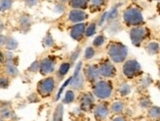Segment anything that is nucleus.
Listing matches in <instances>:
<instances>
[{
    "mask_svg": "<svg viewBox=\"0 0 160 121\" xmlns=\"http://www.w3.org/2000/svg\"><path fill=\"white\" fill-rule=\"evenodd\" d=\"M106 51L109 59L113 63H124L128 56V47L120 41L111 40L106 46Z\"/></svg>",
    "mask_w": 160,
    "mask_h": 121,
    "instance_id": "f257e3e1",
    "label": "nucleus"
},
{
    "mask_svg": "<svg viewBox=\"0 0 160 121\" xmlns=\"http://www.w3.org/2000/svg\"><path fill=\"white\" fill-rule=\"evenodd\" d=\"M114 87L110 80L100 79L92 84V94L99 101H107L113 95Z\"/></svg>",
    "mask_w": 160,
    "mask_h": 121,
    "instance_id": "f03ea898",
    "label": "nucleus"
},
{
    "mask_svg": "<svg viewBox=\"0 0 160 121\" xmlns=\"http://www.w3.org/2000/svg\"><path fill=\"white\" fill-rule=\"evenodd\" d=\"M124 24L128 27H136L143 25L144 20L142 11L137 7H129L123 13Z\"/></svg>",
    "mask_w": 160,
    "mask_h": 121,
    "instance_id": "7ed1b4c3",
    "label": "nucleus"
},
{
    "mask_svg": "<svg viewBox=\"0 0 160 121\" xmlns=\"http://www.w3.org/2000/svg\"><path fill=\"white\" fill-rule=\"evenodd\" d=\"M123 75L129 80L135 79L142 74V70L140 62L136 59H129L123 63L122 66Z\"/></svg>",
    "mask_w": 160,
    "mask_h": 121,
    "instance_id": "20e7f679",
    "label": "nucleus"
},
{
    "mask_svg": "<svg viewBox=\"0 0 160 121\" xmlns=\"http://www.w3.org/2000/svg\"><path fill=\"white\" fill-rule=\"evenodd\" d=\"M150 31L142 25L132 27L130 30V39L135 46L140 47L142 42L149 37Z\"/></svg>",
    "mask_w": 160,
    "mask_h": 121,
    "instance_id": "39448f33",
    "label": "nucleus"
},
{
    "mask_svg": "<svg viewBox=\"0 0 160 121\" xmlns=\"http://www.w3.org/2000/svg\"><path fill=\"white\" fill-rule=\"evenodd\" d=\"M99 74L104 79H111L117 75V68L109 58L101 59L98 63Z\"/></svg>",
    "mask_w": 160,
    "mask_h": 121,
    "instance_id": "423d86ee",
    "label": "nucleus"
},
{
    "mask_svg": "<svg viewBox=\"0 0 160 121\" xmlns=\"http://www.w3.org/2000/svg\"><path fill=\"white\" fill-rule=\"evenodd\" d=\"M92 113L95 121H107L111 113L110 105L106 101H100V103L94 105Z\"/></svg>",
    "mask_w": 160,
    "mask_h": 121,
    "instance_id": "0eeeda50",
    "label": "nucleus"
},
{
    "mask_svg": "<svg viewBox=\"0 0 160 121\" xmlns=\"http://www.w3.org/2000/svg\"><path fill=\"white\" fill-rule=\"evenodd\" d=\"M96 97L92 92H82L79 97V106L80 110L82 112H90L93 110Z\"/></svg>",
    "mask_w": 160,
    "mask_h": 121,
    "instance_id": "6e6552de",
    "label": "nucleus"
},
{
    "mask_svg": "<svg viewBox=\"0 0 160 121\" xmlns=\"http://www.w3.org/2000/svg\"><path fill=\"white\" fill-rule=\"evenodd\" d=\"M82 73L86 78V80L92 85L101 79V76L99 74L98 64H92V63L86 64L85 67L82 68Z\"/></svg>",
    "mask_w": 160,
    "mask_h": 121,
    "instance_id": "1a4fd4ad",
    "label": "nucleus"
},
{
    "mask_svg": "<svg viewBox=\"0 0 160 121\" xmlns=\"http://www.w3.org/2000/svg\"><path fill=\"white\" fill-rule=\"evenodd\" d=\"M55 89V80L53 77H47L38 84V92L42 97H49Z\"/></svg>",
    "mask_w": 160,
    "mask_h": 121,
    "instance_id": "9d476101",
    "label": "nucleus"
},
{
    "mask_svg": "<svg viewBox=\"0 0 160 121\" xmlns=\"http://www.w3.org/2000/svg\"><path fill=\"white\" fill-rule=\"evenodd\" d=\"M40 67L39 71L42 75H49L54 72L55 66H56V59L54 56H47L39 62Z\"/></svg>",
    "mask_w": 160,
    "mask_h": 121,
    "instance_id": "9b49d317",
    "label": "nucleus"
},
{
    "mask_svg": "<svg viewBox=\"0 0 160 121\" xmlns=\"http://www.w3.org/2000/svg\"><path fill=\"white\" fill-rule=\"evenodd\" d=\"M87 26H88V24L86 22L74 24L71 28V30H70L71 38L76 41H81L83 38H85Z\"/></svg>",
    "mask_w": 160,
    "mask_h": 121,
    "instance_id": "f8f14e48",
    "label": "nucleus"
},
{
    "mask_svg": "<svg viewBox=\"0 0 160 121\" xmlns=\"http://www.w3.org/2000/svg\"><path fill=\"white\" fill-rule=\"evenodd\" d=\"M88 18V14L81 9H72L69 12L68 19L71 23L73 24H78V23H82Z\"/></svg>",
    "mask_w": 160,
    "mask_h": 121,
    "instance_id": "ddd939ff",
    "label": "nucleus"
},
{
    "mask_svg": "<svg viewBox=\"0 0 160 121\" xmlns=\"http://www.w3.org/2000/svg\"><path fill=\"white\" fill-rule=\"evenodd\" d=\"M86 78L83 76L82 71L81 73H79L78 75H73L72 80L70 82V86L72 88V90L74 91H82L85 87L86 84Z\"/></svg>",
    "mask_w": 160,
    "mask_h": 121,
    "instance_id": "4468645a",
    "label": "nucleus"
},
{
    "mask_svg": "<svg viewBox=\"0 0 160 121\" xmlns=\"http://www.w3.org/2000/svg\"><path fill=\"white\" fill-rule=\"evenodd\" d=\"M125 109H126V104L123 101H115L110 104V111L114 115L123 114Z\"/></svg>",
    "mask_w": 160,
    "mask_h": 121,
    "instance_id": "2eb2a0df",
    "label": "nucleus"
},
{
    "mask_svg": "<svg viewBox=\"0 0 160 121\" xmlns=\"http://www.w3.org/2000/svg\"><path fill=\"white\" fill-rule=\"evenodd\" d=\"M147 116L151 121H157L160 119V106L152 105L147 110Z\"/></svg>",
    "mask_w": 160,
    "mask_h": 121,
    "instance_id": "dca6fc26",
    "label": "nucleus"
},
{
    "mask_svg": "<svg viewBox=\"0 0 160 121\" xmlns=\"http://www.w3.org/2000/svg\"><path fill=\"white\" fill-rule=\"evenodd\" d=\"M145 51L149 55H156L160 52V45L157 41H149L144 46Z\"/></svg>",
    "mask_w": 160,
    "mask_h": 121,
    "instance_id": "f3484780",
    "label": "nucleus"
},
{
    "mask_svg": "<svg viewBox=\"0 0 160 121\" xmlns=\"http://www.w3.org/2000/svg\"><path fill=\"white\" fill-rule=\"evenodd\" d=\"M132 92V86L127 83V82H123L118 86V94H119L122 97H128Z\"/></svg>",
    "mask_w": 160,
    "mask_h": 121,
    "instance_id": "a211bd4d",
    "label": "nucleus"
},
{
    "mask_svg": "<svg viewBox=\"0 0 160 121\" xmlns=\"http://www.w3.org/2000/svg\"><path fill=\"white\" fill-rule=\"evenodd\" d=\"M70 6L73 9L85 10L88 6V0H70Z\"/></svg>",
    "mask_w": 160,
    "mask_h": 121,
    "instance_id": "6ab92c4d",
    "label": "nucleus"
},
{
    "mask_svg": "<svg viewBox=\"0 0 160 121\" xmlns=\"http://www.w3.org/2000/svg\"><path fill=\"white\" fill-rule=\"evenodd\" d=\"M63 114H64V105L63 103H59L54 110L52 121H63Z\"/></svg>",
    "mask_w": 160,
    "mask_h": 121,
    "instance_id": "aec40b11",
    "label": "nucleus"
},
{
    "mask_svg": "<svg viewBox=\"0 0 160 121\" xmlns=\"http://www.w3.org/2000/svg\"><path fill=\"white\" fill-rule=\"evenodd\" d=\"M138 106H140V108H142L143 110H148L150 106L153 105V104H152L151 99L148 97H145V96L141 97L140 98H138Z\"/></svg>",
    "mask_w": 160,
    "mask_h": 121,
    "instance_id": "412c9836",
    "label": "nucleus"
},
{
    "mask_svg": "<svg viewBox=\"0 0 160 121\" xmlns=\"http://www.w3.org/2000/svg\"><path fill=\"white\" fill-rule=\"evenodd\" d=\"M71 65H72V63L70 61H68V62H63L60 65L59 69H58V73L57 75L60 77V78H63L64 76H66L69 72V70H70L71 68Z\"/></svg>",
    "mask_w": 160,
    "mask_h": 121,
    "instance_id": "4be33fe9",
    "label": "nucleus"
},
{
    "mask_svg": "<svg viewBox=\"0 0 160 121\" xmlns=\"http://www.w3.org/2000/svg\"><path fill=\"white\" fill-rule=\"evenodd\" d=\"M6 72L11 77H16L19 74L17 66L10 61H8V63H6Z\"/></svg>",
    "mask_w": 160,
    "mask_h": 121,
    "instance_id": "5701e85b",
    "label": "nucleus"
},
{
    "mask_svg": "<svg viewBox=\"0 0 160 121\" xmlns=\"http://www.w3.org/2000/svg\"><path fill=\"white\" fill-rule=\"evenodd\" d=\"M106 42V37L103 34H99L98 35H96L95 39L92 41V46L95 48L101 47Z\"/></svg>",
    "mask_w": 160,
    "mask_h": 121,
    "instance_id": "b1692460",
    "label": "nucleus"
},
{
    "mask_svg": "<svg viewBox=\"0 0 160 121\" xmlns=\"http://www.w3.org/2000/svg\"><path fill=\"white\" fill-rule=\"evenodd\" d=\"M95 55V47L93 46H87L85 51H83V59L86 61H88L90 59H92Z\"/></svg>",
    "mask_w": 160,
    "mask_h": 121,
    "instance_id": "393cba45",
    "label": "nucleus"
},
{
    "mask_svg": "<svg viewBox=\"0 0 160 121\" xmlns=\"http://www.w3.org/2000/svg\"><path fill=\"white\" fill-rule=\"evenodd\" d=\"M152 83H153V80H152V78L148 75H147L143 78H141L140 81H138V85H140V87L142 89L148 88Z\"/></svg>",
    "mask_w": 160,
    "mask_h": 121,
    "instance_id": "a878e982",
    "label": "nucleus"
},
{
    "mask_svg": "<svg viewBox=\"0 0 160 121\" xmlns=\"http://www.w3.org/2000/svg\"><path fill=\"white\" fill-rule=\"evenodd\" d=\"M13 115H14V112L9 108H3L0 109V117H1L3 120L11 119L13 117Z\"/></svg>",
    "mask_w": 160,
    "mask_h": 121,
    "instance_id": "bb28decb",
    "label": "nucleus"
},
{
    "mask_svg": "<svg viewBox=\"0 0 160 121\" xmlns=\"http://www.w3.org/2000/svg\"><path fill=\"white\" fill-rule=\"evenodd\" d=\"M96 33V24L94 22L89 23L86 28V33H85V38H90L94 35Z\"/></svg>",
    "mask_w": 160,
    "mask_h": 121,
    "instance_id": "cd10ccee",
    "label": "nucleus"
},
{
    "mask_svg": "<svg viewBox=\"0 0 160 121\" xmlns=\"http://www.w3.org/2000/svg\"><path fill=\"white\" fill-rule=\"evenodd\" d=\"M76 98L75 96V91L74 90H69L66 92L65 94V97L63 99V103H72Z\"/></svg>",
    "mask_w": 160,
    "mask_h": 121,
    "instance_id": "c85d7f7f",
    "label": "nucleus"
},
{
    "mask_svg": "<svg viewBox=\"0 0 160 121\" xmlns=\"http://www.w3.org/2000/svg\"><path fill=\"white\" fill-rule=\"evenodd\" d=\"M5 47L8 49V50H14V49H16L18 47V41L16 40V39L9 38L8 39H7Z\"/></svg>",
    "mask_w": 160,
    "mask_h": 121,
    "instance_id": "c756f323",
    "label": "nucleus"
},
{
    "mask_svg": "<svg viewBox=\"0 0 160 121\" xmlns=\"http://www.w3.org/2000/svg\"><path fill=\"white\" fill-rule=\"evenodd\" d=\"M53 45H54V40H53L52 35L50 34V33H47L43 39V45L46 47H50V46H53Z\"/></svg>",
    "mask_w": 160,
    "mask_h": 121,
    "instance_id": "7c9ffc66",
    "label": "nucleus"
},
{
    "mask_svg": "<svg viewBox=\"0 0 160 121\" xmlns=\"http://www.w3.org/2000/svg\"><path fill=\"white\" fill-rule=\"evenodd\" d=\"M20 25L22 28H28L31 25V18L28 15L22 16L20 18Z\"/></svg>",
    "mask_w": 160,
    "mask_h": 121,
    "instance_id": "2f4dec72",
    "label": "nucleus"
},
{
    "mask_svg": "<svg viewBox=\"0 0 160 121\" xmlns=\"http://www.w3.org/2000/svg\"><path fill=\"white\" fill-rule=\"evenodd\" d=\"M12 0H1L0 2V10H9L12 7Z\"/></svg>",
    "mask_w": 160,
    "mask_h": 121,
    "instance_id": "473e14b6",
    "label": "nucleus"
},
{
    "mask_svg": "<svg viewBox=\"0 0 160 121\" xmlns=\"http://www.w3.org/2000/svg\"><path fill=\"white\" fill-rule=\"evenodd\" d=\"M105 3V0H90V9L92 8H97L100 9Z\"/></svg>",
    "mask_w": 160,
    "mask_h": 121,
    "instance_id": "72a5a7b5",
    "label": "nucleus"
},
{
    "mask_svg": "<svg viewBox=\"0 0 160 121\" xmlns=\"http://www.w3.org/2000/svg\"><path fill=\"white\" fill-rule=\"evenodd\" d=\"M81 51H82L81 47H80V46H78V47H77V49H75V50L71 53V56H70V62H71L72 64H73L76 60H77V58L79 57V55H80Z\"/></svg>",
    "mask_w": 160,
    "mask_h": 121,
    "instance_id": "f704fd0d",
    "label": "nucleus"
},
{
    "mask_svg": "<svg viewBox=\"0 0 160 121\" xmlns=\"http://www.w3.org/2000/svg\"><path fill=\"white\" fill-rule=\"evenodd\" d=\"M9 79L6 77H0V89H7L9 87Z\"/></svg>",
    "mask_w": 160,
    "mask_h": 121,
    "instance_id": "c9c22d12",
    "label": "nucleus"
},
{
    "mask_svg": "<svg viewBox=\"0 0 160 121\" xmlns=\"http://www.w3.org/2000/svg\"><path fill=\"white\" fill-rule=\"evenodd\" d=\"M39 67H40L39 61H34L29 67V71L30 72H38V71H39Z\"/></svg>",
    "mask_w": 160,
    "mask_h": 121,
    "instance_id": "e433bc0d",
    "label": "nucleus"
},
{
    "mask_svg": "<svg viewBox=\"0 0 160 121\" xmlns=\"http://www.w3.org/2000/svg\"><path fill=\"white\" fill-rule=\"evenodd\" d=\"M111 121H128V119H127V116H125L123 114H118L111 119Z\"/></svg>",
    "mask_w": 160,
    "mask_h": 121,
    "instance_id": "4c0bfd02",
    "label": "nucleus"
},
{
    "mask_svg": "<svg viewBox=\"0 0 160 121\" xmlns=\"http://www.w3.org/2000/svg\"><path fill=\"white\" fill-rule=\"evenodd\" d=\"M25 2L29 7H32L38 3V0H25Z\"/></svg>",
    "mask_w": 160,
    "mask_h": 121,
    "instance_id": "58836bf2",
    "label": "nucleus"
},
{
    "mask_svg": "<svg viewBox=\"0 0 160 121\" xmlns=\"http://www.w3.org/2000/svg\"><path fill=\"white\" fill-rule=\"evenodd\" d=\"M7 37H5V35L3 34H0V46H3L6 45V42H7Z\"/></svg>",
    "mask_w": 160,
    "mask_h": 121,
    "instance_id": "ea45409f",
    "label": "nucleus"
},
{
    "mask_svg": "<svg viewBox=\"0 0 160 121\" xmlns=\"http://www.w3.org/2000/svg\"><path fill=\"white\" fill-rule=\"evenodd\" d=\"M4 59H5V55H3V53L0 52V61L3 62V61H4Z\"/></svg>",
    "mask_w": 160,
    "mask_h": 121,
    "instance_id": "a19ab883",
    "label": "nucleus"
},
{
    "mask_svg": "<svg viewBox=\"0 0 160 121\" xmlns=\"http://www.w3.org/2000/svg\"><path fill=\"white\" fill-rule=\"evenodd\" d=\"M156 87H157V89L160 91V80H158V81L156 82Z\"/></svg>",
    "mask_w": 160,
    "mask_h": 121,
    "instance_id": "79ce46f5",
    "label": "nucleus"
},
{
    "mask_svg": "<svg viewBox=\"0 0 160 121\" xmlns=\"http://www.w3.org/2000/svg\"><path fill=\"white\" fill-rule=\"evenodd\" d=\"M60 2H67V1H69V0H59Z\"/></svg>",
    "mask_w": 160,
    "mask_h": 121,
    "instance_id": "37998d69",
    "label": "nucleus"
},
{
    "mask_svg": "<svg viewBox=\"0 0 160 121\" xmlns=\"http://www.w3.org/2000/svg\"><path fill=\"white\" fill-rule=\"evenodd\" d=\"M158 10H159V12H160V2H159V4H158Z\"/></svg>",
    "mask_w": 160,
    "mask_h": 121,
    "instance_id": "c03bdc74",
    "label": "nucleus"
},
{
    "mask_svg": "<svg viewBox=\"0 0 160 121\" xmlns=\"http://www.w3.org/2000/svg\"><path fill=\"white\" fill-rule=\"evenodd\" d=\"M0 121H3V119H2L1 117H0Z\"/></svg>",
    "mask_w": 160,
    "mask_h": 121,
    "instance_id": "a18cd8bd",
    "label": "nucleus"
},
{
    "mask_svg": "<svg viewBox=\"0 0 160 121\" xmlns=\"http://www.w3.org/2000/svg\"><path fill=\"white\" fill-rule=\"evenodd\" d=\"M159 76H160V67H159Z\"/></svg>",
    "mask_w": 160,
    "mask_h": 121,
    "instance_id": "49530a36",
    "label": "nucleus"
},
{
    "mask_svg": "<svg viewBox=\"0 0 160 121\" xmlns=\"http://www.w3.org/2000/svg\"><path fill=\"white\" fill-rule=\"evenodd\" d=\"M144 121H151V120H149V119H148V120H144Z\"/></svg>",
    "mask_w": 160,
    "mask_h": 121,
    "instance_id": "de8ad7c7",
    "label": "nucleus"
},
{
    "mask_svg": "<svg viewBox=\"0 0 160 121\" xmlns=\"http://www.w3.org/2000/svg\"><path fill=\"white\" fill-rule=\"evenodd\" d=\"M128 121H135V120H128Z\"/></svg>",
    "mask_w": 160,
    "mask_h": 121,
    "instance_id": "09e8293b",
    "label": "nucleus"
},
{
    "mask_svg": "<svg viewBox=\"0 0 160 121\" xmlns=\"http://www.w3.org/2000/svg\"><path fill=\"white\" fill-rule=\"evenodd\" d=\"M134 1H137V0H134Z\"/></svg>",
    "mask_w": 160,
    "mask_h": 121,
    "instance_id": "8fccbe9b",
    "label": "nucleus"
},
{
    "mask_svg": "<svg viewBox=\"0 0 160 121\" xmlns=\"http://www.w3.org/2000/svg\"><path fill=\"white\" fill-rule=\"evenodd\" d=\"M0 109H1V108H0Z\"/></svg>",
    "mask_w": 160,
    "mask_h": 121,
    "instance_id": "3c124183",
    "label": "nucleus"
}]
</instances>
